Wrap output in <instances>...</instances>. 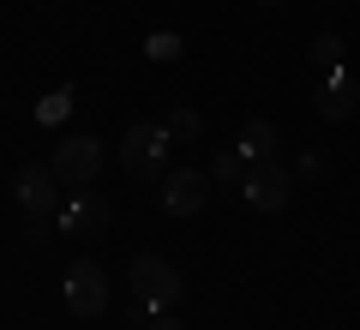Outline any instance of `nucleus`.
Listing matches in <instances>:
<instances>
[{"mask_svg":"<svg viewBox=\"0 0 360 330\" xmlns=\"http://www.w3.org/2000/svg\"><path fill=\"white\" fill-rule=\"evenodd\" d=\"M180 54V37H150V61H174Z\"/></svg>","mask_w":360,"mask_h":330,"instance_id":"nucleus-14","label":"nucleus"},{"mask_svg":"<svg viewBox=\"0 0 360 330\" xmlns=\"http://www.w3.org/2000/svg\"><path fill=\"white\" fill-rule=\"evenodd\" d=\"M132 294H139L144 312H174L180 294H186V282H180V270L168 265V258L139 253V258H132Z\"/></svg>","mask_w":360,"mask_h":330,"instance_id":"nucleus-1","label":"nucleus"},{"mask_svg":"<svg viewBox=\"0 0 360 330\" xmlns=\"http://www.w3.org/2000/svg\"><path fill=\"white\" fill-rule=\"evenodd\" d=\"M13 198L25 216H54L60 210V174H54L49 163H25L13 174Z\"/></svg>","mask_w":360,"mask_h":330,"instance_id":"nucleus-6","label":"nucleus"},{"mask_svg":"<svg viewBox=\"0 0 360 330\" xmlns=\"http://www.w3.org/2000/svg\"><path fill=\"white\" fill-rule=\"evenodd\" d=\"M258 6H283V0H258Z\"/></svg>","mask_w":360,"mask_h":330,"instance_id":"nucleus-17","label":"nucleus"},{"mask_svg":"<svg viewBox=\"0 0 360 330\" xmlns=\"http://www.w3.org/2000/svg\"><path fill=\"white\" fill-rule=\"evenodd\" d=\"M150 330H186V324H180L174 312H150Z\"/></svg>","mask_w":360,"mask_h":330,"instance_id":"nucleus-16","label":"nucleus"},{"mask_svg":"<svg viewBox=\"0 0 360 330\" xmlns=\"http://www.w3.org/2000/svg\"><path fill=\"white\" fill-rule=\"evenodd\" d=\"M156 198H162L168 216H198V210H205V198H210V180L198 174V168H168Z\"/></svg>","mask_w":360,"mask_h":330,"instance_id":"nucleus-7","label":"nucleus"},{"mask_svg":"<svg viewBox=\"0 0 360 330\" xmlns=\"http://www.w3.org/2000/svg\"><path fill=\"white\" fill-rule=\"evenodd\" d=\"M168 127H127V139H120V163H127V174H139V180H162L168 174Z\"/></svg>","mask_w":360,"mask_h":330,"instance_id":"nucleus-3","label":"nucleus"},{"mask_svg":"<svg viewBox=\"0 0 360 330\" xmlns=\"http://www.w3.org/2000/svg\"><path fill=\"white\" fill-rule=\"evenodd\" d=\"M60 300H66L72 318H103L108 312V270L96 258H72L66 282H60Z\"/></svg>","mask_w":360,"mask_h":330,"instance_id":"nucleus-2","label":"nucleus"},{"mask_svg":"<svg viewBox=\"0 0 360 330\" xmlns=\"http://www.w3.org/2000/svg\"><path fill=\"white\" fill-rule=\"evenodd\" d=\"M168 139H180V144L205 139V115H198V108H174V115H168Z\"/></svg>","mask_w":360,"mask_h":330,"instance_id":"nucleus-12","label":"nucleus"},{"mask_svg":"<svg viewBox=\"0 0 360 330\" xmlns=\"http://www.w3.org/2000/svg\"><path fill=\"white\" fill-rule=\"evenodd\" d=\"M49 168L60 174V186H96V174H103V144L84 139V132H72V139L54 144Z\"/></svg>","mask_w":360,"mask_h":330,"instance_id":"nucleus-5","label":"nucleus"},{"mask_svg":"<svg viewBox=\"0 0 360 330\" xmlns=\"http://www.w3.org/2000/svg\"><path fill=\"white\" fill-rule=\"evenodd\" d=\"M108 216H103V204H90V198H72V204H60V229L66 234H90V229H103Z\"/></svg>","mask_w":360,"mask_h":330,"instance_id":"nucleus-10","label":"nucleus"},{"mask_svg":"<svg viewBox=\"0 0 360 330\" xmlns=\"http://www.w3.org/2000/svg\"><path fill=\"white\" fill-rule=\"evenodd\" d=\"M210 180H229V186H240V180H246V156L234 151V144H229V151H217V156H210Z\"/></svg>","mask_w":360,"mask_h":330,"instance_id":"nucleus-11","label":"nucleus"},{"mask_svg":"<svg viewBox=\"0 0 360 330\" xmlns=\"http://www.w3.org/2000/svg\"><path fill=\"white\" fill-rule=\"evenodd\" d=\"M240 198L252 204V210H283L288 198H295V168L288 163H276V156H264V163H252L246 168V180H240Z\"/></svg>","mask_w":360,"mask_h":330,"instance_id":"nucleus-4","label":"nucleus"},{"mask_svg":"<svg viewBox=\"0 0 360 330\" xmlns=\"http://www.w3.org/2000/svg\"><path fill=\"white\" fill-rule=\"evenodd\" d=\"M25 241H30V246H42V241H49V216H30V229H25Z\"/></svg>","mask_w":360,"mask_h":330,"instance_id":"nucleus-15","label":"nucleus"},{"mask_svg":"<svg viewBox=\"0 0 360 330\" xmlns=\"http://www.w3.org/2000/svg\"><path fill=\"white\" fill-rule=\"evenodd\" d=\"M312 61L336 66V61H342V37H336V30H319V37H312Z\"/></svg>","mask_w":360,"mask_h":330,"instance_id":"nucleus-13","label":"nucleus"},{"mask_svg":"<svg viewBox=\"0 0 360 330\" xmlns=\"http://www.w3.org/2000/svg\"><path fill=\"white\" fill-rule=\"evenodd\" d=\"M354 102H360L354 78H348L342 66H330V84L319 90V115H324V120H348V115H354Z\"/></svg>","mask_w":360,"mask_h":330,"instance_id":"nucleus-8","label":"nucleus"},{"mask_svg":"<svg viewBox=\"0 0 360 330\" xmlns=\"http://www.w3.org/2000/svg\"><path fill=\"white\" fill-rule=\"evenodd\" d=\"M234 151L246 156V168L264 163V156H276V127H270V120H246V132H240V144H234Z\"/></svg>","mask_w":360,"mask_h":330,"instance_id":"nucleus-9","label":"nucleus"}]
</instances>
